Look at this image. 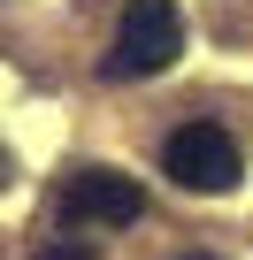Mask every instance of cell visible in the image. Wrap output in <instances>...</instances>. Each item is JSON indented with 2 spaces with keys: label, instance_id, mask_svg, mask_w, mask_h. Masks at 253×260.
<instances>
[{
  "label": "cell",
  "instance_id": "5",
  "mask_svg": "<svg viewBox=\"0 0 253 260\" xmlns=\"http://www.w3.org/2000/svg\"><path fill=\"white\" fill-rule=\"evenodd\" d=\"M0 184H8V146H0Z\"/></svg>",
  "mask_w": 253,
  "mask_h": 260
},
{
  "label": "cell",
  "instance_id": "2",
  "mask_svg": "<svg viewBox=\"0 0 253 260\" xmlns=\"http://www.w3.org/2000/svg\"><path fill=\"white\" fill-rule=\"evenodd\" d=\"M161 169L184 191H230L238 184V146H230L222 122H177L161 138Z\"/></svg>",
  "mask_w": 253,
  "mask_h": 260
},
{
  "label": "cell",
  "instance_id": "4",
  "mask_svg": "<svg viewBox=\"0 0 253 260\" xmlns=\"http://www.w3.org/2000/svg\"><path fill=\"white\" fill-rule=\"evenodd\" d=\"M39 260H100V245L92 237H54V245H39Z\"/></svg>",
  "mask_w": 253,
  "mask_h": 260
},
{
  "label": "cell",
  "instance_id": "1",
  "mask_svg": "<svg viewBox=\"0 0 253 260\" xmlns=\"http://www.w3.org/2000/svg\"><path fill=\"white\" fill-rule=\"evenodd\" d=\"M177 54H184V8L177 0H123V23H115V46L100 69L115 84H131V77H161Z\"/></svg>",
  "mask_w": 253,
  "mask_h": 260
},
{
  "label": "cell",
  "instance_id": "3",
  "mask_svg": "<svg viewBox=\"0 0 253 260\" xmlns=\"http://www.w3.org/2000/svg\"><path fill=\"white\" fill-rule=\"evenodd\" d=\"M146 214V191L131 176H115V169H77L62 184V222H92V230H123V222H138Z\"/></svg>",
  "mask_w": 253,
  "mask_h": 260
},
{
  "label": "cell",
  "instance_id": "6",
  "mask_svg": "<svg viewBox=\"0 0 253 260\" xmlns=\"http://www.w3.org/2000/svg\"><path fill=\"white\" fill-rule=\"evenodd\" d=\"M184 260H215V252H184Z\"/></svg>",
  "mask_w": 253,
  "mask_h": 260
}]
</instances>
